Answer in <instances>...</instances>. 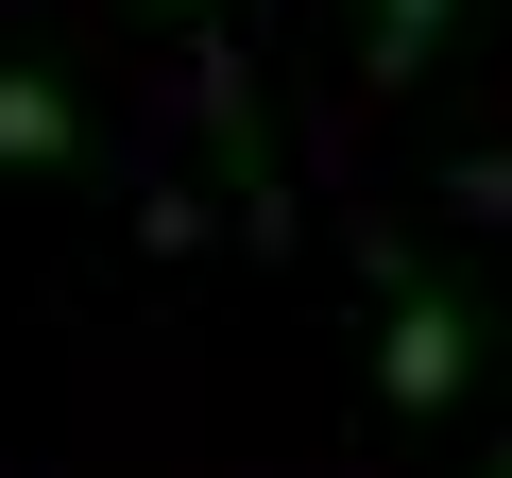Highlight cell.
<instances>
[{
  "label": "cell",
  "mask_w": 512,
  "mask_h": 478,
  "mask_svg": "<svg viewBox=\"0 0 512 478\" xmlns=\"http://www.w3.org/2000/svg\"><path fill=\"white\" fill-rule=\"evenodd\" d=\"M461 359H478V325H461L444 291H393V342H376V393H393V410H444V393H461Z\"/></svg>",
  "instance_id": "6da1fadb"
},
{
  "label": "cell",
  "mask_w": 512,
  "mask_h": 478,
  "mask_svg": "<svg viewBox=\"0 0 512 478\" xmlns=\"http://www.w3.org/2000/svg\"><path fill=\"white\" fill-rule=\"evenodd\" d=\"M69 154V86L52 69H0V171H52Z\"/></svg>",
  "instance_id": "7a4b0ae2"
},
{
  "label": "cell",
  "mask_w": 512,
  "mask_h": 478,
  "mask_svg": "<svg viewBox=\"0 0 512 478\" xmlns=\"http://www.w3.org/2000/svg\"><path fill=\"white\" fill-rule=\"evenodd\" d=\"M427 35H444V0H376V86H410V69H427Z\"/></svg>",
  "instance_id": "3957f363"
},
{
  "label": "cell",
  "mask_w": 512,
  "mask_h": 478,
  "mask_svg": "<svg viewBox=\"0 0 512 478\" xmlns=\"http://www.w3.org/2000/svg\"><path fill=\"white\" fill-rule=\"evenodd\" d=\"M461 205H495V222H512V154H495V171H461Z\"/></svg>",
  "instance_id": "277c9868"
}]
</instances>
